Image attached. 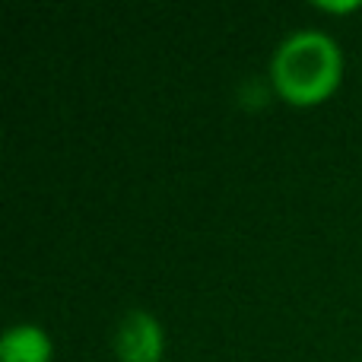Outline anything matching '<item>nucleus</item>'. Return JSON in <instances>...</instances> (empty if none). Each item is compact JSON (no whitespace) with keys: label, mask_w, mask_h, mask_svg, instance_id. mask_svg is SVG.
Here are the masks:
<instances>
[{"label":"nucleus","mask_w":362,"mask_h":362,"mask_svg":"<svg viewBox=\"0 0 362 362\" xmlns=\"http://www.w3.org/2000/svg\"><path fill=\"white\" fill-rule=\"evenodd\" d=\"M54 344L38 325H13L0 337V362H51Z\"/></svg>","instance_id":"nucleus-3"},{"label":"nucleus","mask_w":362,"mask_h":362,"mask_svg":"<svg viewBox=\"0 0 362 362\" xmlns=\"http://www.w3.org/2000/svg\"><path fill=\"white\" fill-rule=\"evenodd\" d=\"M112 350L118 362H163L165 334L159 318L146 308H127L115 325Z\"/></svg>","instance_id":"nucleus-2"},{"label":"nucleus","mask_w":362,"mask_h":362,"mask_svg":"<svg viewBox=\"0 0 362 362\" xmlns=\"http://www.w3.org/2000/svg\"><path fill=\"white\" fill-rule=\"evenodd\" d=\"M344 80V54L327 32L299 29L276 45L270 57V83L276 95L296 108L321 105Z\"/></svg>","instance_id":"nucleus-1"},{"label":"nucleus","mask_w":362,"mask_h":362,"mask_svg":"<svg viewBox=\"0 0 362 362\" xmlns=\"http://www.w3.org/2000/svg\"><path fill=\"white\" fill-rule=\"evenodd\" d=\"M359 4H321V10H331V13H346V10H356Z\"/></svg>","instance_id":"nucleus-4"}]
</instances>
